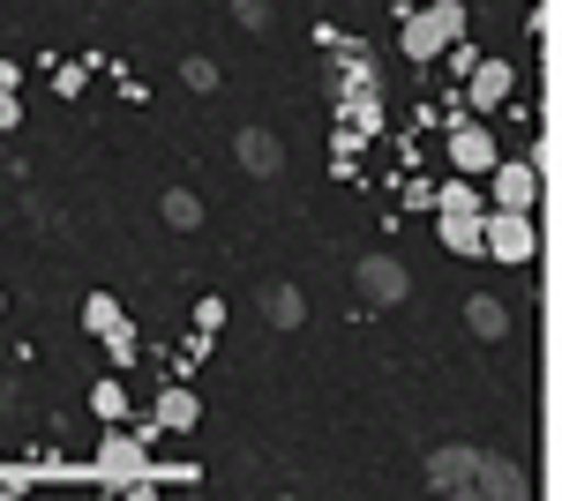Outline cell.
<instances>
[{
    "mask_svg": "<svg viewBox=\"0 0 562 501\" xmlns=\"http://www.w3.org/2000/svg\"><path fill=\"white\" fill-rule=\"evenodd\" d=\"M510 98H518V68L503 60V53H480L473 68H465V90H458V105L465 113H510Z\"/></svg>",
    "mask_w": 562,
    "mask_h": 501,
    "instance_id": "obj_6",
    "label": "cell"
},
{
    "mask_svg": "<svg viewBox=\"0 0 562 501\" xmlns=\"http://www.w3.org/2000/svg\"><path fill=\"white\" fill-rule=\"evenodd\" d=\"M15 127H23V98H15V90H0V135H15Z\"/></svg>",
    "mask_w": 562,
    "mask_h": 501,
    "instance_id": "obj_24",
    "label": "cell"
},
{
    "mask_svg": "<svg viewBox=\"0 0 562 501\" xmlns=\"http://www.w3.org/2000/svg\"><path fill=\"white\" fill-rule=\"evenodd\" d=\"M233 15H240V31H270V0H233Z\"/></svg>",
    "mask_w": 562,
    "mask_h": 501,
    "instance_id": "obj_23",
    "label": "cell"
},
{
    "mask_svg": "<svg viewBox=\"0 0 562 501\" xmlns=\"http://www.w3.org/2000/svg\"><path fill=\"white\" fill-rule=\"evenodd\" d=\"M0 307H8V293H0Z\"/></svg>",
    "mask_w": 562,
    "mask_h": 501,
    "instance_id": "obj_26",
    "label": "cell"
},
{
    "mask_svg": "<svg viewBox=\"0 0 562 501\" xmlns=\"http://www.w3.org/2000/svg\"><path fill=\"white\" fill-rule=\"evenodd\" d=\"M90 412H98V426H121V419L135 412V405H128V382H121V375H98V382H90Z\"/></svg>",
    "mask_w": 562,
    "mask_h": 501,
    "instance_id": "obj_15",
    "label": "cell"
},
{
    "mask_svg": "<svg viewBox=\"0 0 562 501\" xmlns=\"http://www.w3.org/2000/svg\"><path fill=\"white\" fill-rule=\"evenodd\" d=\"M442 158H450V172H465V180H480V172L503 158V143H495V127L480 121V113H458V121L442 127Z\"/></svg>",
    "mask_w": 562,
    "mask_h": 501,
    "instance_id": "obj_7",
    "label": "cell"
},
{
    "mask_svg": "<svg viewBox=\"0 0 562 501\" xmlns=\"http://www.w3.org/2000/svg\"><path fill=\"white\" fill-rule=\"evenodd\" d=\"M256 315L270 322V330H301V322H307L301 285H262V293H256Z\"/></svg>",
    "mask_w": 562,
    "mask_h": 501,
    "instance_id": "obj_12",
    "label": "cell"
},
{
    "mask_svg": "<svg viewBox=\"0 0 562 501\" xmlns=\"http://www.w3.org/2000/svg\"><path fill=\"white\" fill-rule=\"evenodd\" d=\"M450 38H465V0H428V8H397V53L413 68H428Z\"/></svg>",
    "mask_w": 562,
    "mask_h": 501,
    "instance_id": "obj_4",
    "label": "cell"
},
{
    "mask_svg": "<svg viewBox=\"0 0 562 501\" xmlns=\"http://www.w3.org/2000/svg\"><path fill=\"white\" fill-rule=\"evenodd\" d=\"M532 248H540L532 209H480V254H487V262H510V270H525V262H532Z\"/></svg>",
    "mask_w": 562,
    "mask_h": 501,
    "instance_id": "obj_5",
    "label": "cell"
},
{
    "mask_svg": "<svg viewBox=\"0 0 562 501\" xmlns=\"http://www.w3.org/2000/svg\"><path fill=\"white\" fill-rule=\"evenodd\" d=\"M113 322H121V299H113V293H90V299H83V330L105 337Z\"/></svg>",
    "mask_w": 562,
    "mask_h": 501,
    "instance_id": "obj_18",
    "label": "cell"
},
{
    "mask_svg": "<svg viewBox=\"0 0 562 501\" xmlns=\"http://www.w3.org/2000/svg\"><path fill=\"white\" fill-rule=\"evenodd\" d=\"M480 180H465V172H450V180H435V240L450 254H480Z\"/></svg>",
    "mask_w": 562,
    "mask_h": 501,
    "instance_id": "obj_3",
    "label": "cell"
},
{
    "mask_svg": "<svg viewBox=\"0 0 562 501\" xmlns=\"http://www.w3.org/2000/svg\"><path fill=\"white\" fill-rule=\"evenodd\" d=\"M465 330H473L480 344H503V337H510V299L473 293V299H465Z\"/></svg>",
    "mask_w": 562,
    "mask_h": 501,
    "instance_id": "obj_13",
    "label": "cell"
},
{
    "mask_svg": "<svg viewBox=\"0 0 562 501\" xmlns=\"http://www.w3.org/2000/svg\"><path fill=\"white\" fill-rule=\"evenodd\" d=\"M150 426H158V434H195V426H203L195 389H188V382H166V389H158V405H150Z\"/></svg>",
    "mask_w": 562,
    "mask_h": 501,
    "instance_id": "obj_11",
    "label": "cell"
},
{
    "mask_svg": "<svg viewBox=\"0 0 562 501\" xmlns=\"http://www.w3.org/2000/svg\"><path fill=\"white\" fill-rule=\"evenodd\" d=\"M180 83L211 98V90H217V60H203V53H188V60H180Z\"/></svg>",
    "mask_w": 562,
    "mask_h": 501,
    "instance_id": "obj_20",
    "label": "cell"
},
{
    "mask_svg": "<svg viewBox=\"0 0 562 501\" xmlns=\"http://www.w3.org/2000/svg\"><path fill=\"white\" fill-rule=\"evenodd\" d=\"M98 60H105V53H83V60H53V68H45V76H53V98H68V105H76V98L90 90V68H98Z\"/></svg>",
    "mask_w": 562,
    "mask_h": 501,
    "instance_id": "obj_16",
    "label": "cell"
},
{
    "mask_svg": "<svg viewBox=\"0 0 562 501\" xmlns=\"http://www.w3.org/2000/svg\"><path fill=\"white\" fill-rule=\"evenodd\" d=\"M195 330H225V299H217V293H203V299H195Z\"/></svg>",
    "mask_w": 562,
    "mask_h": 501,
    "instance_id": "obj_22",
    "label": "cell"
},
{
    "mask_svg": "<svg viewBox=\"0 0 562 501\" xmlns=\"http://www.w3.org/2000/svg\"><path fill=\"white\" fill-rule=\"evenodd\" d=\"M203 360H211V330H188V337H180V352H173V367H180V375H195Z\"/></svg>",
    "mask_w": 562,
    "mask_h": 501,
    "instance_id": "obj_19",
    "label": "cell"
},
{
    "mask_svg": "<svg viewBox=\"0 0 562 501\" xmlns=\"http://www.w3.org/2000/svg\"><path fill=\"white\" fill-rule=\"evenodd\" d=\"M158 217H166V232H203V195L195 187H166L158 195Z\"/></svg>",
    "mask_w": 562,
    "mask_h": 501,
    "instance_id": "obj_14",
    "label": "cell"
},
{
    "mask_svg": "<svg viewBox=\"0 0 562 501\" xmlns=\"http://www.w3.org/2000/svg\"><path fill=\"white\" fill-rule=\"evenodd\" d=\"M352 293L368 299V307H397V299L413 293V270L397 254H360L352 262Z\"/></svg>",
    "mask_w": 562,
    "mask_h": 501,
    "instance_id": "obj_9",
    "label": "cell"
},
{
    "mask_svg": "<svg viewBox=\"0 0 562 501\" xmlns=\"http://www.w3.org/2000/svg\"><path fill=\"white\" fill-rule=\"evenodd\" d=\"M98 344H105V360H113V375H128L135 360H143V330H135L128 315H121V322H113V330L98 337Z\"/></svg>",
    "mask_w": 562,
    "mask_h": 501,
    "instance_id": "obj_17",
    "label": "cell"
},
{
    "mask_svg": "<svg viewBox=\"0 0 562 501\" xmlns=\"http://www.w3.org/2000/svg\"><path fill=\"white\" fill-rule=\"evenodd\" d=\"M233 166L248 172V180H278V172H285V143H278L270 127H240V135H233Z\"/></svg>",
    "mask_w": 562,
    "mask_h": 501,
    "instance_id": "obj_10",
    "label": "cell"
},
{
    "mask_svg": "<svg viewBox=\"0 0 562 501\" xmlns=\"http://www.w3.org/2000/svg\"><path fill=\"white\" fill-rule=\"evenodd\" d=\"M428 487H435V494L518 501V494H525V471H518V457H495V449H465V442H442V449H428Z\"/></svg>",
    "mask_w": 562,
    "mask_h": 501,
    "instance_id": "obj_1",
    "label": "cell"
},
{
    "mask_svg": "<svg viewBox=\"0 0 562 501\" xmlns=\"http://www.w3.org/2000/svg\"><path fill=\"white\" fill-rule=\"evenodd\" d=\"M158 426L143 419V426H105L98 434V457H90V471H98V487H113V494H158Z\"/></svg>",
    "mask_w": 562,
    "mask_h": 501,
    "instance_id": "obj_2",
    "label": "cell"
},
{
    "mask_svg": "<svg viewBox=\"0 0 562 501\" xmlns=\"http://www.w3.org/2000/svg\"><path fill=\"white\" fill-rule=\"evenodd\" d=\"M397 203L428 217V209H435V180H420V172H413V180H397Z\"/></svg>",
    "mask_w": 562,
    "mask_h": 501,
    "instance_id": "obj_21",
    "label": "cell"
},
{
    "mask_svg": "<svg viewBox=\"0 0 562 501\" xmlns=\"http://www.w3.org/2000/svg\"><path fill=\"white\" fill-rule=\"evenodd\" d=\"M23 83V60H0V90H15Z\"/></svg>",
    "mask_w": 562,
    "mask_h": 501,
    "instance_id": "obj_25",
    "label": "cell"
},
{
    "mask_svg": "<svg viewBox=\"0 0 562 501\" xmlns=\"http://www.w3.org/2000/svg\"><path fill=\"white\" fill-rule=\"evenodd\" d=\"M480 203L487 209H532L540 203V166L532 158H495L480 172Z\"/></svg>",
    "mask_w": 562,
    "mask_h": 501,
    "instance_id": "obj_8",
    "label": "cell"
}]
</instances>
